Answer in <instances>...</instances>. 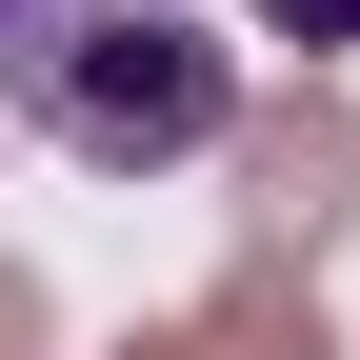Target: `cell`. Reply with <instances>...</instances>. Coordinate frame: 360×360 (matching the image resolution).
<instances>
[{
    "label": "cell",
    "mask_w": 360,
    "mask_h": 360,
    "mask_svg": "<svg viewBox=\"0 0 360 360\" xmlns=\"http://www.w3.org/2000/svg\"><path fill=\"white\" fill-rule=\"evenodd\" d=\"M40 120L80 160H200V141H240V60L160 0H101L80 40H40Z\"/></svg>",
    "instance_id": "obj_1"
},
{
    "label": "cell",
    "mask_w": 360,
    "mask_h": 360,
    "mask_svg": "<svg viewBox=\"0 0 360 360\" xmlns=\"http://www.w3.org/2000/svg\"><path fill=\"white\" fill-rule=\"evenodd\" d=\"M340 200H360V120L321 101V80H300V101H260V120H240V240H260V260H300Z\"/></svg>",
    "instance_id": "obj_2"
},
{
    "label": "cell",
    "mask_w": 360,
    "mask_h": 360,
    "mask_svg": "<svg viewBox=\"0 0 360 360\" xmlns=\"http://www.w3.org/2000/svg\"><path fill=\"white\" fill-rule=\"evenodd\" d=\"M180 360H340V321L300 300V260H240V281L180 321Z\"/></svg>",
    "instance_id": "obj_3"
},
{
    "label": "cell",
    "mask_w": 360,
    "mask_h": 360,
    "mask_svg": "<svg viewBox=\"0 0 360 360\" xmlns=\"http://www.w3.org/2000/svg\"><path fill=\"white\" fill-rule=\"evenodd\" d=\"M260 40H300V60H321V40H360V0H260Z\"/></svg>",
    "instance_id": "obj_4"
},
{
    "label": "cell",
    "mask_w": 360,
    "mask_h": 360,
    "mask_svg": "<svg viewBox=\"0 0 360 360\" xmlns=\"http://www.w3.org/2000/svg\"><path fill=\"white\" fill-rule=\"evenodd\" d=\"M0 80H40V0H0Z\"/></svg>",
    "instance_id": "obj_5"
},
{
    "label": "cell",
    "mask_w": 360,
    "mask_h": 360,
    "mask_svg": "<svg viewBox=\"0 0 360 360\" xmlns=\"http://www.w3.org/2000/svg\"><path fill=\"white\" fill-rule=\"evenodd\" d=\"M0 360H40V300H20V260H0Z\"/></svg>",
    "instance_id": "obj_6"
},
{
    "label": "cell",
    "mask_w": 360,
    "mask_h": 360,
    "mask_svg": "<svg viewBox=\"0 0 360 360\" xmlns=\"http://www.w3.org/2000/svg\"><path fill=\"white\" fill-rule=\"evenodd\" d=\"M141 360H180V340H141Z\"/></svg>",
    "instance_id": "obj_7"
},
{
    "label": "cell",
    "mask_w": 360,
    "mask_h": 360,
    "mask_svg": "<svg viewBox=\"0 0 360 360\" xmlns=\"http://www.w3.org/2000/svg\"><path fill=\"white\" fill-rule=\"evenodd\" d=\"M80 20H101V0H80Z\"/></svg>",
    "instance_id": "obj_8"
}]
</instances>
